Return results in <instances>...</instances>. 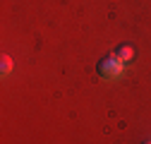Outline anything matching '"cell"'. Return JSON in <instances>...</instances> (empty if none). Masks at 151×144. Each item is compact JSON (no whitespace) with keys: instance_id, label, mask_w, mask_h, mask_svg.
<instances>
[{"instance_id":"cell-1","label":"cell","mask_w":151,"mask_h":144,"mask_svg":"<svg viewBox=\"0 0 151 144\" xmlns=\"http://www.w3.org/2000/svg\"><path fill=\"white\" fill-rule=\"evenodd\" d=\"M122 60L115 55V53H110V55H106V58H101L99 60V65H96V72L103 77V79H115V77H120L122 75Z\"/></svg>"},{"instance_id":"cell-2","label":"cell","mask_w":151,"mask_h":144,"mask_svg":"<svg viewBox=\"0 0 151 144\" xmlns=\"http://www.w3.org/2000/svg\"><path fill=\"white\" fill-rule=\"evenodd\" d=\"M115 55H118L122 63H129L132 58H134V48L127 46V43H125V46H118V48H115Z\"/></svg>"},{"instance_id":"cell-3","label":"cell","mask_w":151,"mask_h":144,"mask_svg":"<svg viewBox=\"0 0 151 144\" xmlns=\"http://www.w3.org/2000/svg\"><path fill=\"white\" fill-rule=\"evenodd\" d=\"M0 70H3V75H10V72H12V60H10V55H3V60H0Z\"/></svg>"},{"instance_id":"cell-4","label":"cell","mask_w":151,"mask_h":144,"mask_svg":"<svg viewBox=\"0 0 151 144\" xmlns=\"http://www.w3.org/2000/svg\"><path fill=\"white\" fill-rule=\"evenodd\" d=\"M142 144H151V142H142Z\"/></svg>"}]
</instances>
